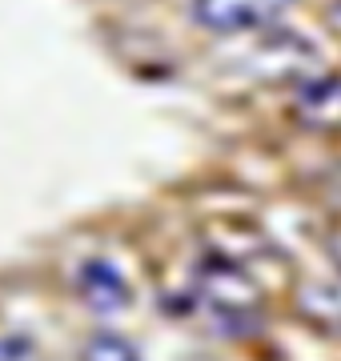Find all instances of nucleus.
<instances>
[{
	"label": "nucleus",
	"mask_w": 341,
	"mask_h": 361,
	"mask_svg": "<svg viewBox=\"0 0 341 361\" xmlns=\"http://www.w3.org/2000/svg\"><path fill=\"white\" fill-rule=\"evenodd\" d=\"M197 301L209 313V322L229 337L253 334L261 325V293L245 265H237L225 253H209L197 269Z\"/></svg>",
	"instance_id": "1"
},
{
	"label": "nucleus",
	"mask_w": 341,
	"mask_h": 361,
	"mask_svg": "<svg viewBox=\"0 0 341 361\" xmlns=\"http://www.w3.org/2000/svg\"><path fill=\"white\" fill-rule=\"evenodd\" d=\"M289 8L293 0H193V20L209 32H257Z\"/></svg>",
	"instance_id": "2"
},
{
	"label": "nucleus",
	"mask_w": 341,
	"mask_h": 361,
	"mask_svg": "<svg viewBox=\"0 0 341 361\" xmlns=\"http://www.w3.org/2000/svg\"><path fill=\"white\" fill-rule=\"evenodd\" d=\"M297 116L309 129H341V77L314 73L297 92Z\"/></svg>",
	"instance_id": "3"
},
{
	"label": "nucleus",
	"mask_w": 341,
	"mask_h": 361,
	"mask_svg": "<svg viewBox=\"0 0 341 361\" xmlns=\"http://www.w3.org/2000/svg\"><path fill=\"white\" fill-rule=\"evenodd\" d=\"M77 289L85 305H92L97 313H117L129 305V285L108 261H85L77 269Z\"/></svg>",
	"instance_id": "4"
},
{
	"label": "nucleus",
	"mask_w": 341,
	"mask_h": 361,
	"mask_svg": "<svg viewBox=\"0 0 341 361\" xmlns=\"http://www.w3.org/2000/svg\"><path fill=\"white\" fill-rule=\"evenodd\" d=\"M80 361H141V353H137V345H132L129 337H120V334H97V337H89V341H85Z\"/></svg>",
	"instance_id": "5"
},
{
	"label": "nucleus",
	"mask_w": 341,
	"mask_h": 361,
	"mask_svg": "<svg viewBox=\"0 0 341 361\" xmlns=\"http://www.w3.org/2000/svg\"><path fill=\"white\" fill-rule=\"evenodd\" d=\"M0 361H40L28 337H0Z\"/></svg>",
	"instance_id": "6"
},
{
	"label": "nucleus",
	"mask_w": 341,
	"mask_h": 361,
	"mask_svg": "<svg viewBox=\"0 0 341 361\" xmlns=\"http://www.w3.org/2000/svg\"><path fill=\"white\" fill-rule=\"evenodd\" d=\"M329 25H333V32L341 37V0H333V8H329Z\"/></svg>",
	"instance_id": "7"
},
{
	"label": "nucleus",
	"mask_w": 341,
	"mask_h": 361,
	"mask_svg": "<svg viewBox=\"0 0 341 361\" xmlns=\"http://www.w3.org/2000/svg\"><path fill=\"white\" fill-rule=\"evenodd\" d=\"M337 253H341V249H337Z\"/></svg>",
	"instance_id": "8"
}]
</instances>
